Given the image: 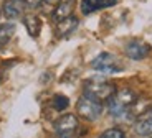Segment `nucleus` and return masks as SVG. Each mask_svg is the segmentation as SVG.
<instances>
[{"label":"nucleus","mask_w":152,"mask_h":138,"mask_svg":"<svg viewBox=\"0 0 152 138\" xmlns=\"http://www.w3.org/2000/svg\"><path fill=\"white\" fill-rule=\"evenodd\" d=\"M118 90V87L114 86V82L104 81V79H88L84 81V95L91 97L94 100H109L113 97V94Z\"/></svg>","instance_id":"1"},{"label":"nucleus","mask_w":152,"mask_h":138,"mask_svg":"<svg viewBox=\"0 0 152 138\" xmlns=\"http://www.w3.org/2000/svg\"><path fill=\"white\" fill-rule=\"evenodd\" d=\"M137 95L131 89H119L113 94V97L107 100V107L113 117H124L131 105L136 102Z\"/></svg>","instance_id":"2"},{"label":"nucleus","mask_w":152,"mask_h":138,"mask_svg":"<svg viewBox=\"0 0 152 138\" xmlns=\"http://www.w3.org/2000/svg\"><path fill=\"white\" fill-rule=\"evenodd\" d=\"M76 112H78V115L81 118L88 120V122H94L103 113V105H101L99 100H94L91 97L83 95L80 100L76 102Z\"/></svg>","instance_id":"3"},{"label":"nucleus","mask_w":152,"mask_h":138,"mask_svg":"<svg viewBox=\"0 0 152 138\" xmlns=\"http://www.w3.org/2000/svg\"><path fill=\"white\" fill-rule=\"evenodd\" d=\"M93 69L99 72H104V74H114V72H119L122 71V63L118 56H114L111 53H101L93 59L91 63Z\"/></svg>","instance_id":"4"},{"label":"nucleus","mask_w":152,"mask_h":138,"mask_svg":"<svg viewBox=\"0 0 152 138\" xmlns=\"http://www.w3.org/2000/svg\"><path fill=\"white\" fill-rule=\"evenodd\" d=\"M80 127L78 117L73 113H65L55 122V131L60 138H73Z\"/></svg>","instance_id":"5"},{"label":"nucleus","mask_w":152,"mask_h":138,"mask_svg":"<svg viewBox=\"0 0 152 138\" xmlns=\"http://www.w3.org/2000/svg\"><path fill=\"white\" fill-rule=\"evenodd\" d=\"M126 56L134 61H141L151 53V46L142 40H132L126 45Z\"/></svg>","instance_id":"6"},{"label":"nucleus","mask_w":152,"mask_h":138,"mask_svg":"<svg viewBox=\"0 0 152 138\" xmlns=\"http://www.w3.org/2000/svg\"><path fill=\"white\" fill-rule=\"evenodd\" d=\"M116 4H118V0H81L80 8L83 15H91L94 12L114 7Z\"/></svg>","instance_id":"7"},{"label":"nucleus","mask_w":152,"mask_h":138,"mask_svg":"<svg viewBox=\"0 0 152 138\" xmlns=\"http://www.w3.org/2000/svg\"><path fill=\"white\" fill-rule=\"evenodd\" d=\"M25 2L23 0H4L2 4V12L8 20H17L20 17H23L25 12Z\"/></svg>","instance_id":"8"},{"label":"nucleus","mask_w":152,"mask_h":138,"mask_svg":"<svg viewBox=\"0 0 152 138\" xmlns=\"http://www.w3.org/2000/svg\"><path fill=\"white\" fill-rule=\"evenodd\" d=\"M134 130H136L137 135H141V137L152 135V112L149 108L134 122Z\"/></svg>","instance_id":"9"},{"label":"nucleus","mask_w":152,"mask_h":138,"mask_svg":"<svg viewBox=\"0 0 152 138\" xmlns=\"http://www.w3.org/2000/svg\"><path fill=\"white\" fill-rule=\"evenodd\" d=\"M78 25H80V22H78V18L75 15L60 20V22H56V36H60V38L69 36L78 28Z\"/></svg>","instance_id":"10"},{"label":"nucleus","mask_w":152,"mask_h":138,"mask_svg":"<svg viewBox=\"0 0 152 138\" xmlns=\"http://www.w3.org/2000/svg\"><path fill=\"white\" fill-rule=\"evenodd\" d=\"M75 5H76V0H60L53 12V20L55 22H60L63 18H68V17L73 15V10H75Z\"/></svg>","instance_id":"11"},{"label":"nucleus","mask_w":152,"mask_h":138,"mask_svg":"<svg viewBox=\"0 0 152 138\" xmlns=\"http://www.w3.org/2000/svg\"><path fill=\"white\" fill-rule=\"evenodd\" d=\"M23 25H25L27 31L30 33V36L37 38L38 35H40V30H42V20H40L38 15H35V13L23 15Z\"/></svg>","instance_id":"12"},{"label":"nucleus","mask_w":152,"mask_h":138,"mask_svg":"<svg viewBox=\"0 0 152 138\" xmlns=\"http://www.w3.org/2000/svg\"><path fill=\"white\" fill-rule=\"evenodd\" d=\"M13 33H15V25L13 23H2L0 25V48H4L12 40Z\"/></svg>","instance_id":"13"},{"label":"nucleus","mask_w":152,"mask_h":138,"mask_svg":"<svg viewBox=\"0 0 152 138\" xmlns=\"http://www.w3.org/2000/svg\"><path fill=\"white\" fill-rule=\"evenodd\" d=\"M69 105V99L66 97V95H61V94H58V95H55L53 97V107L56 108L58 112H63V110H66Z\"/></svg>","instance_id":"14"},{"label":"nucleus","mask_w":152,"mask_h":138,"mask_svg":"<svg viewBox=\"0 0 152 138\" xmlns=\"http://www.w3.org/2000/svg\"><path fill=\"white\" fill-rule=\"evenodd\" d=\"M99 138H126V133L121 128H107L99 135Z\"/></svg>","instance_id":"15"},{"label":"nucleus","mask_w":152,"mask_h":138,"mask_svg":"<svg viewBox=\"0 0 152 138\" xmlns=\"http://www.w3.org/2000/svg\"><path fill=\"white\" fill-rule=\"evenodd\" d=\"M58 2H60V0H42V5H40V7H42L43 13L53 15V12H55V8H56Z\"/></svg>","instance_id":"16"},{"label":"nucleus","mask_w":152,"mask_h":138,"mask_svg":"<svg viewBox=\"0 0 152 138\" xmlns=\"http://www.w3.org/2000/svg\"><path fill=\"white\" fill-rule=\"evenodd\" d=\"M25 2V5L30 8H38L40 5H42V0H23Z\"/></svg>","instance_id":"17"},{"label":"nucleus","mask_w":152,"mask_h":138,"mask_svg":"<svg viewBox=\"0 0 152 138\" xmlns=\"http://www.w3.org/2000/svg\"><path fill=\"white\" fill-rule=\"evenodd\" d=\"M149 110H151V112H152V102H151V104H149Z\"/></svg>","instance_id":"18"},{"label":"nucleus","mask_w":152,"mask_h":138,"mask_svg":"<svg viewBox=\"0 0 152 138\" xmlns=\"http://www.w3.org/2000/svg\"><path fill=\"white\" fill-rule=\"evenodd\" d=\"M0 15H2V12H0Z\"/></svg>","instance_id":"19"}]
</instances>
